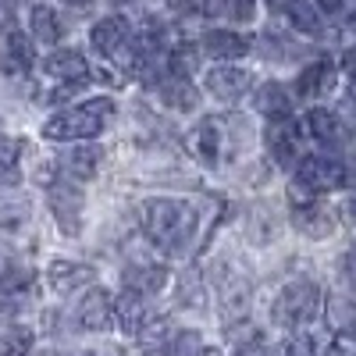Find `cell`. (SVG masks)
<instances>
[{
    "instance_id": "obj_15",
    "label": "cell",
    "mask_w": 356,
    "mask_h": 356,
    "mask_svg": "<svg viewBox=\"0 0 356 356\" xmlns=\"http://www.w3.org/2000/svg\"><path fill=\"white\" fill-rule=\"evenodd\" d=\"M47 282L57 296H68V292H79V289H86L89 282H93V267L79 264V260H50Z\"/></svg>"
},
{
    "instance_id": "obj_9",
    "label": "cell",
    "mask_w": 356,
    "mask_h": 356,
    "mask_svg": "<svg viewBox=\"0 0 356 356\" xmlns=\"http://www.w3.org/2000/svg\"><path fill=\"white\" fill-rule=\"evenodd\" d=\"M36 300V278L25 267H11L0 275V314H15Z\"/></svg>"
},
{
    "instance_id": "obj_32",
    "label": "cell",
    "mask_w": 356,
    "mask_h": 356,
    "mask_svg": "<svg viewBox=\"0 0 356 356\" xmlns=\"http://www.w3.org/2000/svg\"><path fill=\"white\" fill-rule=\"evenodd\" d=\"M178 296H182V307H189V310H203V303H207V292H203V285L196 282V275H186V278H182V285H178Z\"/></svg>"
},
{
    "instance_id": "obj_7",
    "label": "cell",
    "mask_w": 356,
    "mask_h": 356,
    "mask_svg": "<svg viewBox=\"0 0 356 356\" xmlns=\"http://www.w3.org/2000/svg\"><path fill=\"white\" fill-rule=\"evenodd\" d=\"M89 40H93L97 54H104L107 61H118V57L129 54V47H132V25L122 15H107L93 25Z\"/></svg>"
},
{
    "instance_id": "obj_43",
    "label": "cell",
    "mask_w": 356,
    "mask_h": 356,
    "mask_svg": "<svg viewBox=\"0 0 356 356\" xmlns=\"http://www.w3.org/2000/svg\"><path fill=\"white\" fill-rule=\"evenodd\" d=\"M61 4H68V8H89L93 0H61Z\"/></svg>"
},
{
    "instance_id": "obj_45",
    "label": "cell",
    "mask_w": 356,
    "mask_h": 356,
    "mask_svg": "<svg viewBox=\"0 0 356 356\" xmlns=\"http://www.w3.org/2000/svg\"><path fill=\"white\" fill-rule=\"evenodd\" d=\"M346 211H349V218H353V221H356V196H353V200H349V207H346Z\"/></svg>"
},
{
    "instance_id": "obj_3",
    "label": "cell",
    "mask_w": 356,
    "mask_h": 356,
    "mask_svg": "<svg viewBox=\"0 0 356 356\" xmlns=\"http://www.w3.org/2000/svg\"><path fill=\"white\" fill-rule=\"evenodd\" d=\"M296 182L314 196L332 189H356V157H300Z\"/></svg>"
},
{
    "instance_id": "obj_33",
    "label": "cell",
    "mask_w": 356,
    "mask_h": 356,
    "mask_svg": "<svg viewBox=\"0 0 356 356\" xmlns=\"http://www.w3.org/2000/svg\"><path fill=\"white\" fill-rule=\"evenodd\" d=\"M221 11L232 22H253L257 18V0H221Z\"/></svg>"
},
{
    "instance_id": "obj_24",
    "label": "cell",
    "mask_w": 356,
    "mask_h": 356,
    "mask_svg": "<svg viewBox=\"0 0 356 356\" xmlns=\"http://www.w3.org/2000/svg\"><path fill=\"white\" fill-rule=\"evenodd\" d=\"M29 33H33V40H40V43H61L65 22H61V15H57L54 8L33 4L29 8Z\"/></svg>"
},
{
    "instance_id": "obj_20",
    "label": "cell",
    "mask_w": 356,
    "mask_h": 356,
    "mask_svg": "<svg viewBox=\"0 0 356 356\" xmlns=\"http://www.w3.org/2000/svg\"><path fill=\"white\" fill-rule=\"evenodd\" d=\"M122 282H125V292L157 296L168 285V267H161V264H129Z\"/></svg>"
},
{
    "instance_id": "obj_11",
    "label": "cell",
    "mask_w": 356,
    "mask_h": 356,
    "mask_svg": "<svg viewBox=\"0 0 356 356\" xmlns=\"http://www.w3.org/2000/svg\"><path fill=\"white\" fill-rule=\"evenodd\" d=\"M218 292H221V310H225V321H239L246 310H250V278L243 271H225L218 275Z\"/></svg>"
},
{
    "instance_id": "obj_27",
    "label": "cell",
    "mask_w": 356,
    "mask_h": 356,
    "mask_svg": "<svg viewBox=\"0 0 356 356\" xmlns=\"http://www.w3.org/2000/svg\"><path fill=\"white\" fill-rule=\"evenodd\" d=\"M164 65H168V75L189 79V75L196 72V65H200V47H196V43H171Z\"/></svg>"
},
{
    "instance_id": "obj_19",
    "label": "cell",
    "mask_w": 356,
    "mask_h": 356,
    "mask_svg": "<svg viewBox=\"0 0 356 356\" xmlns=\"http://www.w3.org/2000/svg\"><path fill=\"white\" fill-rule=\"evenodd\" d=\"M200 54H211L218 61H235V57L250 54V40L243 33H232V29H211L200 40Z\"/></svg>"
},
{
    "instance_id": "obj_21",
    "label": "cell",
    "mask_w": 356,
    "mask_h": 356,
    "mask_svg": "<svg viewBox=\"0 0 356 356\" xmlns=\"http://www.w3.org/2000/svg\"><path fill=\"white\" fill-rule=\"evenodd\" d=\"M193 143V154L203 168H218V157H221V129H218V118H203V122L193 129L189 136Z\"/></svg>"
},
{
    "instance_id": "obj_47",
    "label": "cell",
    "mask_w": 356,
    "mask_h": 356,
    "mask_svg": "<svg viewBox=\"0 0 356 356\" xmlns=\"http://www.w3.org/2000/svg\"><path fill=\"white\" fill-rule=\"evenodd\" d=\"M0 129H4V125H0Z\"/></svg>"
},
{
    "instance_id": "obj_30",
    "label": "cell",
    "mask_w": 356,
    "mask_h": 356,
    "mask_svg": "<svg viewBox=\"0 0 356 356\" xmlns=\"http://www.w3.org/2000/svg\"><path fill=\"white\" fill-rule=\"evenodd\" d=\"M33 349V328L15 324V328L0 332V356H29Z\"/></svg>"
},
{
    "instance_id": "obj_6",
    "label": "cell",
    "mask_w": 356,
    "mask_h": 356,
    "mask_svg": "<svg viewBox=\"0 0 356 356\" xmlns=\"http://www.w3.org/2000/svg\"><path fill=\"white\" fill-rule=\"evenodd\" d=\"M75 324L82 332H111L114 324V296L107 289H89L75 303Z\"/></svg>"
},
{
    "instance_id": "obj_5",
    "label": "cell",
    "mask_w": 356,
    "mask_h": 356,
    "mask_svg": "<svg viewBox=\"0 0 356 356\" xmlns=\"http://www.w3.org/2000/svg\"><path fill=\"white\" fill-rule=\"evenodd\" d=\"M47 200H50L57 228H61L65 235H79L82 232V207H86L82 186L57 171L54 178H47Z\"/></svg>"
},
{
    "instance_id": "obj_10",
    "label": "cell",
    "mask_w": 356,
    "mask_h": 356,
    "mask_svg": "<svg viewBox=\"0 0 356 356\" xmlns=\"http://www.w3.org/2000/svg\"><path fill=\"white\" fill-rule=\"evenodd\" d=\"M292 225L300 228L307 239H328L335 232V214L317 200H300V203H292Z\"/></svg>"
},
{
    "instance_id": "obj_12",
    "label": "cell",
    "mask_w": 356,
    "mask_h": 356,
    "mask_svg": "<svg viewBox=\"0 0 356 356\" xmlns=\"http://www.w3.org/2000/svg\"><path fill=\"white\" fill-rule=\"evenodd\" d=\"M154 317H157V314L150 310V300H146V296L122 292V296L114 300V324H118L125 335H132V339H136Z\"/></svg>"
},
{
    "instance_id": "obj_37",
    "label": "cell",
    "mask_w": 356,
    "mask_h": 356,
    "mask_svg": "<svg viewBox=\"0 0 356 356\" xmlns=\"http://www.w3.org/2000/svg\"><path fill=\"white\" fill-rule=\"evenodd\" d=\"M332 356H356V335H335L332 339Z\"/></svg>"
},
{
    "instance_id": "obj_25",
    "label": "cell",
    "mask_w": 356,
    "mask_h": 356,
    "mask_svg": "<svg viewBox=\"0 0 356 356\" xmlns=\"http://www.w3.org/2000/svg\"><path fill=\"white\" fill-rule=\"evenodd\" d=\"M282 11L289 18V25L303 36H321L324 33V18L310 0H282Z\"/></svg>"
},
{
    "instance_id": "obj_34",
    "label": "cell",
    "mask_w": 356,
    "mask_h": 356,
    "mask_svg": "<svg viewBox=\"0 0 356 356\" xmlns=\"http://www.w3.org/2000/svg\"><path fill=\"white\" fill-rule=\"evenodd\" d=\"M264 50H267V57H278V61H289V57H296V47H289V40L278 36V33H267V36H264Z\"/></svg>"
},
{
    "instance_id": "obj_42",
    "label": "cell",
    "mask_w": 356,
    "mask_h": 356,
    "mask_svg": "<svg viewBox=\"0 0 356 356\" xmlns=\"http://www.w3.org/2000/svg\"><path fill=\"white\" fill-rule=\"evenodd\" d=\"M47 356H97V353H89V349H61V353H47Z\"/></svg>"
},
{
    "instance_id": "obj_41",
    "label": "cell",
    "mask_w": 356,
    "mask_h": 356,
    "mask_svg": "<svg viewBox=\"0 0 356 356\" xmlns=\"http://www.w3.org/2000/svg\"><path fill=\"white\" fill-rule=\"evenodd\" d=\"M314 8H317V11H339L342 0H314Z\"/></svg>"
},
{
    "instance_id": "obj_13",
    "label": "cell",
    "mask_w": 356,
    "mask_h": 356,
    "mask_svg": "<svg viewBox=\"0 0 356 356\" xmlns=\"http://www.w3.org/2000/svg\"><path fill=\"white\" fill-rule=\"evenodd\" d=\"M43 72H47V79L61 82V86H79L89 75V61H86V54H79L72 47H61L43 61Z\"/></svg>"
},
{
    "instance_id": "obj_8",
    "label": "cell",
    "mask_w": 356,
    "mask_h": 356,
    "mask_svg": "<svg viewBox=\"0 0 356 356\" xmlns=\"http://www.w3.org/2000/svg\"><path fill=\"white\" fill-rule=\"evenodd\" d=\"M264 143H267V154L275 157L278 168H292L300 164V125L292 118H282V122H271L264 132Z\"/></svg>"
},
{
    "instance_id": "obj_39",
    "label": "cell",
    "mask_w": 356,
    "mask_h": 356,
    "mask_svg": "<svg viewBox=\"0 0 356 356\" xmlns=\"http://www.w3.org/2000/svg\"><path fill=\"white\" fill-rule=\"evenodd\" d=\"M235 356H267V346L260 339H250V342H243L239 349H235Z\"/></svg>"
},
{
    "instance_id": "obj_22",
    "label": "cell",
    "mask_w": 356,
    "mask_h": 356,
    "mask_svg": "<svg viewBox=\"0 0 356 356\" xmlns=\"http://www.w3.org/2000/svg\"><path fill=\"white\" fill-rule=\"evenodd\" d=\"M253 107L264 118H271V122H282V118L292 114V97H289V89L282 82H264L253 93Z\"/></svg>"
},
{
    "instance_id": "obj_23",
    "label": "cell",
    "mask_w": 356,
    "mask_h": 356,
    "mask_svg": "<svg viewBox=\"0 0 356 356\" xmlns=\"http://www.w3.org/2000/svg\"><path fill=\"white\" fill-rule=\"evenodd\" d=\"M33 65H36V43H33V36L8 33V43H4V72L8 75H25Z\"/></svg>"
},
{
    "instance_id": "obj_18",
    "label": "cell",
    "mask_w": 356,
    "mask_h": 356,
    "mask_svg": "<svg viewBox=\"0 0 356 356\" xmlns=\"http://www.w3.org/2000/svg\"><path fill=\"white\" fill-rule=\"evenodd\" d=\"M307 129H310V136H314L321 146H332V150L349 143V129H346V122H342L335 111L314 107V111L307 114Z\"/></svg>"
},
{
    "instance_id": "obj_14",
    "label": "cell",
    "mask_w": 356,
    "mask_h": 356,
    "mask_svg": "<svg viewBox=\"0 0 356 356\" xmlns=\"http://www.w3.org/2000/svg\"><path fill=\"white\" fill-rule=\"evenodd\" d=\"M100 157H104V150L100 146H89V143H79V146H72L68 154H61L57 157V171H61L65 178H72V182H89V178L97 175V168H100Z\"/></svg>"
},
{
    "instance_id": "obj_38",
    "label": "cell",
    "mask_w": 356,
    "mask_h": 356,
    "mask_svg": "<svg viewBox=\"0 0 356 356\" xmlns=\"http://www.w3.org/2000/svg\"><path fill=\"white\" fill-rule=\"evenodd\" d=\"M342 278L349 282V289H356V246L346 253V260H342Z\"/></svg>"
},
{
    "instance_id": "obj_40",
    "label": "cell",
    "mask_w": 356,
    "mask_h": 356,
    "mask_svg": "<svg viewBox=\"0 0 356 356\" xmlns=\"http://www.w3.org/2000/svg\"><path fill=\"white\" fill-rule=\"evenodd\" d=\"M342 72H346V79L356 86V47H349V50L342 54Z\"/></svg>"
},
{
    "instance_id": "obj_35",
    "label": "cell",
    "mask_w": 356,
    "mask_h": 356,
    "mask_svg": "<svg viewBox=\"0 0 356 356\" xmlns=\"http://www.w3.org/2000/svg\"><path fill=\"white\" fill-rule=\"evenodd\" d=\"M168 8L175 15H203L211 8V0H168Z\"/></svg>"
},
{
    "instance_id": "obj_36",
    "label": "cell",
    "mask_w": 356,
    "mask_h": 356,
    "mask_svg": "<svg viewBox=\"0 0 356 356\" xmlns=\"http://www.w3.org/2000/svg\"><path fill=\"white\" fill-rule=\"evenodd\" d=\"M282 356H314V342H310L307 335H296V339L285 342Z\"/></svg>"
},
{
    "instance_id": "obj_28",
    "label": "cell",
    "mask_w": 356,
    "mask_h": 356,
    "mask_svg": "<svg viewBox=\"0 0 356 356\" xmlns=\"http://www.w3.org/2000/svg\"><path fill=\"white\" fill-rule=\"evenodd\" d=\"M29 221V200L15 189L0 193V228H18Z\"/></svg>"
},
{
    "instance_id": "obj_44",
    "label": "cell",
    "mask_w": 356,
    "mask_h": 356,
    "mask_svg": "<svg viewBox=\"0 0 356 356\" xmlns=\"http://www.w3.org/2000/svg\"><path fill=\"white\" fill-rule=\"evenodd\" d=\"M346 25H349V29H353V33H356V8L349 11V18H346Z\"/></svg>"
},
{
    "instance_id": "obj_26",
    "label": "cell",
    "mask_w": 356,
    "mask_h": 356,
    "mask_svg": "<svg viewBox=\"0 0 356 356\" xmlns=\"http://www.w3.org/2000/svg\"><path fill=\"white\" fill-rule=\"evenodd\" d=\"M157 97H161V104L164 107H171V111H193L196 107V86L189 82V79H175V75H168L161 86H157Z\"/></svg>"
},
{
    "instance_id": "obj_2",
    "label": "cell",
    "mask_w": 356,
    "mask_h": 356,
    "mask_svg": "<svg viewBox=\"0 0 356 356\" xmlns=\"http://www.w3.org/2000/svg\"><path fill=\"white\" fill-rule=\"evenodd\" d=\"M111 118H114V100L93 97V100H82L68 111H57L54 118H47L43 136L54 143H89L107 129Z\"/></svg>"
},
{
    "instance_id": "obj_1",
    "label": "cell",
    "mask_w": 356,
    "mask_h": 356,
    "mask_svg": "<svg viewBox=\"0 0 356 356\" xmlns=\"http://www.w3.org/2000/svg\"><path fill=\"white\" fill-rule=\"evenodd\" d=\"M143 232L164 257H182L193 243V235L200 228V211L189 200H175V196H154L143 200L139 207Z\"/></svg>"
},
{
    "instance_id": "obj_17",
    "label": "cell",
    "mask_w": 356,
    "mask_h": 356,
    "mask_svg": "<svg viewBox=\"0 0 356 356\" xmlns=\"http://www.w3.org/2000/svg\"><path fill=\"white\" fill-rule=\"evenodd\" d=\"M332 86H335V65L324 61V57H321V61H314V65H307L300 75H296V93H300L303 100L328 97Z\"/></svg>"
},
{
    "instance_id": "obj_16",
    "label": "cell",
    "mask_w": 356,
    "mask_h": 356,
    "mask_svg": "<svg viewBox=\"0 0 356 356\" xmlns=\"http://www.w3.org/2000/svg\"><path fill=\"white\" fill-rule=\"evenodd\" d=\"M250 72L246 68H232V65H221V68H211L207 72V93L232 104V100H239L246 89H250Z\"/></svg>"
},
{
    "instance_id": "obj_29",
    "label": "cell",
    "mask_w": 356,
    "mask_h": 356,
    "mask_svg": "<svg viewBox=\"0 0 356 356\" xmlns=\"http://www.w3.org/2000/svg\"><path fill=\"white\" fill-rule=\"evenodd\" d=\"M18 143L0 136V186H18L22 182V157Z\"/></svg>"
},
{
    "instance_id": "obj_31",
    "label": "cell",
    "mask_w": 356,
    "mask_h": 356,
    "mask_svg": "<svg viewBox=\"0 0 356 356\" xmlns=\"http://www.w3.org/2000/svg\"><path fill=\"white\" fill-rule=\"evenodd\" d=\"M328 317H332L335 335H356V307H353V303L335 300V303L328 307Z\"/></svg>"
},
{
    "instance_id": "obj_46",
    "label": "cell",
    "mask_w": 356,
    "mask_h": 356,
    "mask_svg": "<svg viewBox=\"0 0 356 356\" xmlns=\"http://www.w3.org/2000/svg\"><path fill=\"white\" fill-rule=\"evenodd\" d=\"M114 4H136V0H114Z\"/></svg>"
},
{
    "instance_id": "obj_4",
    "label": "cell",
    "mask_w": 356,
    "mask_h": 356,
    "mask_svg": "<svg viewBox=\"0 0 356 356\" xmlns=\"http://www.w3.org/2000/svg\"><path fill=\"white\" fill-rule=\"evenodd\" d=\"M321 314V285L310 278L289 282L271 307V321L278 328H307V324Z\"/></svg>"
}]
</instances>
